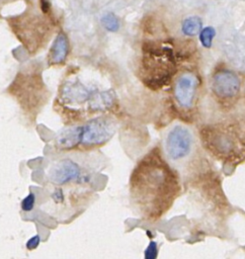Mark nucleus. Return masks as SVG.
I'll list each match as a JSON object with an SVG mask.
<instances>
[{
	"instance_id": "obj_11",
	"label": "nucleus",
	"mask_w": 245,
	"mask_h": 259,
	"mask_svg": "<svg viewBox=\"0 0 245 259\" xmlns=\"http://www.w3.org/2000/svg\"><path fill=\"white\" fill-rule=\"evenodd\" d=\"M69 54V40L64 32L58 33L56 36L50 52H49V63L51 65H59L65 62Z\"/></svg>"
},
{
	"instance_id": "obj_15",
	"label": "nucleus",
	"mask_w": 245,
	"mask_h": 259,
	"mask_svg": "<svg viewBox=\"0 0 245 259\" xmlns=\"http://www.w3.org/2000/svg\"><path fill=\"white\" fill-rule=\"evenodd\" d=\"M216 35V30L213 26H207L205 28H202L199 32V40L200 44L205 47V48H211L212 44H213V39Z\"/></svg>"
},
{
	"instance_id": "obj_17",
	"label": "nucleus",
	"mask_w": 245,
	"mask_h": 259,
	"mask_svg": "<svg viewBox=\"0 0 245 259\" xmlns=\"http://www.w3.org/2000/svg\"><path fill=\"white\" fill-rule=\"evenodd\" d=\"M38 244H39V237L38 236H34V237H32L31 239H29L27 241L26 248L28 250H33V249H35L38 246Z\"/></svg>"
},
{
	"instance_id": "obj_10",
	"label": "nucleus",
	"mask_w": 245,
	"mask_h": 259,
	"mask_svg": "<svg viewBox=\"0 0 245 259\" xmlns=\"http://www.w3.org/2000/svg\"><path fill=\"white\" fill-rule=\"evenodd\" d=\"M82 126H73L64 130L56 139V147L59 150L68 151L81 145Z\"/></svg>"
},
{
	"instance_id": "obj_8",
	"label": "nucleus",
	"mask_w": 245,
	"mask_h": 259,
	"mask_svg": "<svg viewBox=\"0 0 245 259\" xmlns=\"http://www.w3.org/2000/svg\"><path fill=\"white\" fill-rule=\"evenodd\" d=\"M197 87L196 78L190 74H183L176 82L174 94L177 103L182 108H190L192 106Z\"/></svg>"
},
{
	"instance_id": "obj_3",
	"label": "nucleus",
	"mask_w": 245,
	"mask_h": 259,
	"mask_svg": "<svg viewBox=\"0 0 245 259\" xmlns=\"http://www.w3.org/2000/svg\"><path fill=\"white\" fill-rule=\"evenodd\" d=\"M145 70L144 82L151 88H159L169 82L173 70V53L170 49L162 47L148 53L143 61Z\"/></svg>"
},
{
	"instance_id": "obj_12",
	"label": "nucleus",
	"mask_w": 245,
	"mask_h": 259,
	"mask_svg": "<svg viewBox=\"0 0 245 259\" xmlns=\"http://www.w3.org/2000/svg\"><path fill=\"white\" fill-rule=\"evenodd\" d=\"M115 100V94L112 90L102 91L89 98V108L92 110H106L110 108Z\"/></svg>"
},
{
	"instance_id": "obj_6",
	"label": "nucleus",
	"mask_w": 245,
	"mask_h": 259,
	"mask_svg": "<svg viewBox=\"0 0 245 259\" xmlns=\"http://www.w3.org/2000/svg\"><path fill=\"white\" fill-rule=\"evenodd\" d=\"M193 146L190 132L182 125H175L167 135L165 150L167 157L173 162H180L187 158Z\"/></svg>"
},
{
	"instance_id": "obj_7",
	"label": "nucleus",
	"mask_w": 245,
	"mask_h": 259,
	"mask_svg": "<svg viewBox=\"0 0 245 259\" xmlns=\"http://www.w3.org/2000/svg\"><path fill=\"white\" fill-rule=\"evenodd\" d=\"M212 88L221 98H233L239 93L241 83L239 77L233 71L223 69L213 76Z\"/></svg>"
},
{
	"instance_id": "obj_16",
	"label": "nucleus",
	"mask_w": 245,
	"mask_h": 259,
	"mask_svg": "<svg viewBox=\"0 0 245 259\" xmlns=\"http://www.w3.org/2000/svg\"><path fill=\"white\" fill-rule=\"evenodd\" d=\"M34 204V195L33 193H29L22 201H21V208L24 211H30L33 208Z\"/></svg>"
},
{
	"instance_id": "obj_5",
	"label": "nucleus",
	"mask_w": 245,
	"mask_h": 259,
	"mask_svg": "<svg viewBox=\"0 0 245 259\" xmlns=\"http://www.w3.org/2000/svg\"><path fill=\"white\" fill-rule=\"evenodd\" d=\"M115 132V125L111 118L95 117L82 126L81 145L86 147L101 146L108 142Z\"/></svg>"
},
{
	"instance_id": "obj_14",
	"label": "nucleus",
	"mask_w": 245,
	"mask_h": 259,
	"mask_svg": "<svg viewBox=\"0 0 245 259\" xmlns=\"http://www.w3.org/2000/svg\"><path fill=\"white\" fill-rule=\"evenodd\" d=\"M101 23L105 29H107L108 31H111V32H115L119 28V20L111 12H108L102 16Z\"/></svg>"
},
{
	"instance_id": "obj_2",
	"label": "nucleus",
	"mask_w": 245,
	"mask_h": 259,
	"mask_svg": "<svg viewBox=\"0 0 245 259\" xmlns=\"http://www.w3.org/2000/svg\"><path fill=\"white\" fill-rule=\"evenodd\" d=\"M202 144L216 159L231 164H239L244 160L243 144L223 131L208 130L202 132Z\"/></svg>"
},
{
	"instance_id": "obj_9",
	"label": "nucleus",
	"mask_w": 245,
	"mask_h": 259,
	"mask_svg": "<svg viewBox=\"0 0 245 259\" xmlns=\"http://www.w3.org/2000/svg\"><path fill=\"white\" fill-rule=\"evenodd\" d=\"M61 96L65 102L80 103L89 100L91 95L87 88L80 82L70 81L64 85Z\"/></svg>"
},
{
	"instance_id": "obj_1",
	"label": "nucleus",
	"mask_w": 245,
	"mask_h": 259,
	"mask_svg": "<svg viewBox=\"0 0 245 259\" xmlns=\"http://www.w3.org/2000/svg\"><path fill=\"white\" fill-rule=\"evenodd\" d=\"M181 191L178 172L168 164L158 148L139 160L130 175L129 196L132 208L149 223L160 221Z\"/></svg>"
},
{
	"instance_id": "obj_4",
	"label": "nucleus",
	"mask_w": 245,
	"mask_h": 259,
	"mask_svg": "<svg viewBox=\"0 0 245 259\" xmlns=\"http://www.w3.org/2000/svg\"><path fill=\"white\" fill-rule=\"evenodd\" d=\"M49 181L56 187L87 186L90 175L74 160L65 158L55 162L48 172Z\"/></svg>"
},
{
	"instance_id": "obj_13",
	"label": "nucleus",
	"mask_w": 245,
	"mask_h": 259,
	"mask_svg": "<svg viewBox=\"0 0 245 259\" xmlns=\"http://www.w3.org/2000/svg\"><path fill=\"white\" fill-rule=\"evenodd\" d=\"M201 19L197 16H190L183 20L181 29L182 32L187 36H193L197 34L201 29Z\"/></svg>"
}]
</instances>
